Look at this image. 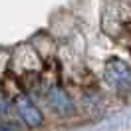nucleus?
Segmentation results:
<instances>
[{
    "label": "nucleus",
    "instance_id": "3",
    "mask_svg": "<svg viewBox=\"0 0 131 131\" xmlns=\"http://www.w3.org/2000/svg\"><path fill=\"white\" fill-rule=\"evenodd\" d=\"M48 103L60 115H72L74 113V101H72V97L62 88H52L48 91Z\"/></svg>",
    "mask_w": 131,
    "mask_h": 131
},
{
    "label": "nucleus",
    "instance_id": "4",
    "mask_svg": "<svg viewBox=\"0 0 131 131\" xmlns=\"http://www.w3.org/2000/svg\"><path fill=\"white\" fill-rule=\"evenodd\" d=\"M6 107H8V103H6V99H4V95L0 93V111H4Z\"/></svg>",
    "mask_w": 131,
    "mask_h": 131
},
{
    "label": "nucleus",
    "instance_id": "5",
    "mask_svg": "<svg viewBox=\"0 0 131 131\" xmlns=\"http://www.w3.org/2000/svg\"><path fill=\"white\" fill-rule=\"evenodd\" d=\"M0 131H10V129L6 127V125H0Z\"/></svg>",
    "mask_w": 131,
    "mask_h": 131
},
{
    "label": "nucleus",
    "instance_id": "2",
    "mask_svg": "<svg viewBox=\"0 0 131 131\" xmlns=\"http://www.w3.org/2000/svg\"><path fill=\"white\" fill-rule=\"evenodd\" d=\"M16 109H18L20 119H22L28 127H40L42 123H44L42 111L34 105V101H30L26 95H18L16 97Z\"/></svg>",
    "mask_w": 131,
    "mask_h": 131
},
{
    "label": "nucleus",
    "instance_id": "1",
    "mask_svg": "<svg viewBox=\"0 0 131 131\" xmlns=\"http://www.w3.org/2000/svg\"><path fill=\"white\" fill-rule=\"evenodd\" d=\"M105 80L115 88H125L131 83V66L121 58H111L105 64Z\"/></svg>",
    "mask_w": 131,
    "mask_h": 131
}]
</instances>
